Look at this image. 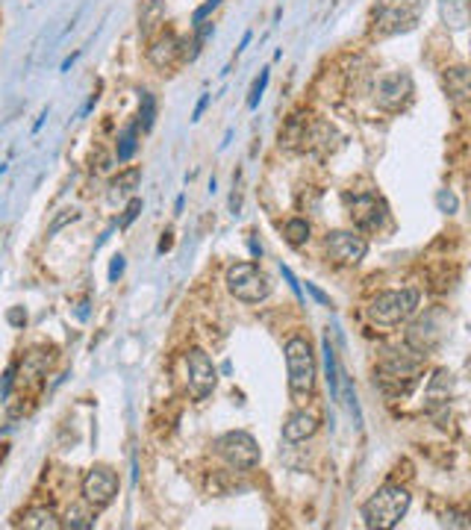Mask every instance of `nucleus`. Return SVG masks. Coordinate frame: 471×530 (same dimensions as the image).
<instances>
[{
  "mask_svg": "<svg viewBox=\"0 0 471 530\" xmlns=\"http://www.w3.org/2000/svg\"><path fill=\"white\" fill-rule=\"evenodd\" d=\"M421 295L416 289H389V292H380L368 304V321L383 331H395V327L406 324L418 310Z\"/></svg>",
  "mask_w": 471,
  "mask_h": 530,
  "instance_id": "nucleus-2",
  "label": "nucleus"
},
{
  "mask_svg": "<svg viewBox=\"0 0 471 530\" xmlns=\"http://www.w3.org/2000/svg\"><path fill=\"white\" fill-rule=\"evenodd\" d=\"M154 121H156V97L151 92H142V100H139V118H135V124H139V130H154Z\"/></svg>",
  "mask_w": 471,
  "mask_h": 530,
  "instance_id": "nucleus-22",
  "label": "nucleus"
},
{
  "mask_svg": "<svg viewBox=\"0 0 471 530\" xmlns=\"http://www.w3.org/2000/svg\"><path fill=\"white\" fill-rule=\"evenodd\" d=\"M410 504L413 495L398 484H386L380 486L375 495H368V501L363 504V525L371 530H389V527H398L401 519L410 513Z\"/></svg>",
  "mask_w": 471,
  "mask_h": 530,
  "instance_id": "nucleus-1",
  "label": "nucleus"
},
{
  "mask_svg": "<svg viewBox=\"0 0 471 530\" xmlns=\"http://www.w3.org/2000/svg\"><path fill=\"white\" fill-rule=\"evenodd\" d=\"M142 209H145V204H142V198H130V204H127V209H124V216H121V227H130L135 219L142 216Z\"/></svg>",
  "mask_w": 471,
  "mask_h": 530,
  "instance_id": "nucleus-26",
  "label": "nucleus"
},
{
  "mask_svg": "<svg viewBox=\"0 0 471 530\" xmlns=\"http://www.w3.org/2000/svg\"><path fill=\"white\" fill-rule=\"evenodd\" d=\"M118 474L109 469V465H95L92 472H85L83 477V501L95 510L109 507L118 498Z\"/></svg>",
  "mask_w": 471,
  "mask_h": 530,
  "instance_id": "nucleus-9",
  "label": "nucleus"
},
{
  "mask_svg": "<svg viewBox=\"0 0 471 530\" xmlns=\"http://www.w3.org/2000/svg\"><path fill=\"white\" fill-rule=\"evenodd\" d=\"M316 431H318V419L313 413H306V410H295L289 419H286V424H283V439L286 442H306V439H313L316 436Z\"/></svg>",
  "mask_w": 471,
  "mask_h": 530,
  "instance_id": "nucleus-15",
  "label": "nucleus"
},
{
  "mask_svg": "<svg viewBox=\"0 0 471 530\" xmlns=\"http://www.w3.org/2000/svg\"><path fill=\"white\" fill-rule=\"evenodd\" d=\"M448 312L442 307H430L427 312H421L418 319H413V324L406 327L404 342L418 357H430L433 351H439V345L448 336Z\"/></svg>",
  "mask_w": 471,
  "mask_h": 530,
  "instance_id": "nucleus-4",
  "label": "nucleus"
},
{
  "mask_svg": "<svg viewBox=\"0 0 471 530\" xmlns=\"http://www.w3.org/2000/svg\"><path fill=\"white\" fill-rule=\"evenodd\" d=\"M6 174V166H0V177H4Z\"/></svg>",
  "mask_w": 471,
  "mask_h": 530,
  "instance_id": "nucleus-37",
  "label": "nucleus"
},
{
  "mask_svg": "<svg viewBox=\"0 0 471 530\" xmlns=\"http://www.w3.org/2000/svg\"><path fill=\"white\" fill-rule=\"evenodd\" d=\"M221 6V0H206L204 6H197L195 9V15H192V27H197V24H204V21H209V15Z\"/></svg>",
  "mask_w": 471,
  "mask_h": 530,
  "instance_id": "nucleus-27",
  "label": "nucleus"
},
{
  "mask_svg": "<svg viewBox=\"0 0 471 530\" xmlns=\"http://www.w3.org/2000/svg\"><path fill=\"white\" fill-rule=\"evenodd\" d=\"M436 207L445 216H454V212L460 209V200H456V195L448 192V189H442V192H436Z\"/></svg>",
  "mask_w": 471,
  "mask_h": 530,
  "instance_id": "nucleus-25",
  "label": "nucleus"
},
{
  "mask_svg": "<svg viewBox=\"0 0 471 530\" xmlns=\"http://www.w3.org/2000/svg\"><path fill=\"white\" fill-rule=\"evenodd\" d=\"M135 148H139V124L133 121V124H127V127H124V133L118 136V150H115L118 162L133 159Z\"/></svg>",
  "mask_w": 471,
  "mask_h": 530,
  "instance_id": "nucleus-21",
  "label": "nucleus"
},
{
  "mask_svg": "<svg viewBox=\"0 0 471 530\" xmlns=\"http://www.w3.org/2000/svg\"><path fill=\"white\" fill-rule=\"evenodd\" d=\"M286 374H289V392L297 398V401H306L313 398L316 392V377H318V369H316V353L309 348V342L304 336H292L286 348Z\"/></svg>",
  "mask_w": 471,
  "mask_h": 530,
  "instance_id": "nucleus-3",
  "label": "nucleus"
},
{
  "mask_svg": "<svg viewBox=\"0 0 471 530\" xmlns=\"http://www.w3.org/2000/svg\"><path fill=\"white\" fill-rule=\"evenodd\" d=\"M21 527H27V530H59L62 522L56 519V513H54V510H47V507H33V510L24 513Z\"/></svg>",
  "mask_w": 471,
  "mask_h": 530,
  "instance_id": "nucleus-19",
  "label": "nucleus"
},
{
  "mask_svg": "<svg viewBox=\"0 0 471 530\" xmlns=\"http://www.w3.org/2000/svg\"><path fill=\"white\" fill-rule=\"evenodd\" d=\"M9 386H12V369L4 374V383H0V395H4V398L9 395Z\"/></svg>",
  "mask_w": 471,
  "mask_h": 530,
  "instance_id": "nucleus-35",
  "label": "nucleus"
},
{
  "mask_svg": "<svg viewBox=\"0 0 471 530\" xmlns=\"http://www.w3.org/2000/svg\"><path fill=\"white\" fill-rule=\"evenodd\" d=\"M185 369H189V392L195 401H204L213 395V389L218 383V369L204 348H192L185 353Z\"/></svg>",
  "mask_w": 471,
  "mask_h": 530,
  "instance_id": "nucleus-10",
  "label": "nucleus"
},
{
  "mask_svg": "<svg viewBox=\"0 0 471 530\" xmlns=\"http://www.w3.org/2000/svg\"><path fill=\"white\" fill-rule=\"evenodd\" d=\"M80 219V209H62V216L51 224V227H47V236H54V233H59L62 230V227H65V224H71V221H77Z\"/></svg>",
  "mask_w": 471,
  "mask_h": 530,
  "instance_id": "nucleus-28",
  "label": "nucleus"
},
{
  "mask_svg": "<svg viewBox=\"0 0 471 530\" xmlns=\"http://www.w3.org/2000/svg\"><path fill=\"white\" fill-rule=\"evenodd\" d=\"M421 365H425V357H418V353L392 351L386 357V362L377 369V381L389 395H406L418 383Z\"/></svg>",
  "mask_w": 471,
  "mask_h": 530,
  "instance_id": "nucleus-6",
  "label": "nucleus"
},
{
  "mask_svg": "<svg viewBox=\"0 0 471 530\" xmlns=\"http://www.w3.org/2000/svg\"><path fill=\"white\" fill-rule=\"evenodd\" d=\"M445 525H454V527H468V522H463L460 513H448L445 515Z\"/></svg>",
  "mask_w": 471,
  "mask_h": 530,
  "instance_id": "nucleus-34",
  "label": "nucleus"
},
{
  "mask_svg": "<svg viewBox=\"0 0 471 530\" xmlns=\"http://www.w3.org/2000/svg\"><path fill=\"white\" fill-rule=\"evenodd\" d=\"M251 39H254V33H251V30H247V33L242 36V42H239V47H236V56H239V54H242V50H245L247 45H251Z\"/></svg>",
  "mask_w": 471,
  "mask_h": 530,
  "instance_id": "nucleus-36",
  "label": "nucleus"
},
{
  "mask_svg": "<svg viewBox=\"0 0 471 530\" xmlns=\"http://www.w3.org/2000/svg\"><path fill=\"white\" fill-rule=\"evenodd\" d=\"M325 254L336 265H356L366 260L368 242L366 236H359L354 230H333L325 236Z\"/></svg>",
  "mask_w": 471,
  "mask_h": 530,
  "instance_id": "nucleus-12",
  "label": "nucleus"
},
{
  "mask_svg": "<svg viewBox=\"0 0 471 530\" xmlns=\"http://www.w3.org/2000/svg\"><path fill=\"white\" fill-rule=\"evenodd\" d=\"M425 0H383L377 12L380 33H406L418 24Z\"/></svg>",
  "mask_w": 471,
  "mask_h": 530,
  "instance_id": "nucleus-11",
  "label": "nucleus"
},
{
  "mask_svg": "<svg viewBox=\"0 0 471 530\" xmlns=\"http://www.w3.org/2000/svg\"><path fill=\"white\" fill-rule=\"evenodd\" d=\"M351 219L356 221V227L363 230H380L383 221L389 219V209L383 204V198L377 195H363V198H354V207H351Z\"/></svg>",
  "mask_w": 471,
  "mask_h": 530,
  "instance_id": "nucleus-13",
  "label": "nucleus"
},
{
  "mask_svg": "<svg viewBox=\"0 0 471 530\" xmlns=\"http://www.w3.org/2000/svg\"><path fill=\"white\" fill-rule=\"evenodd\" d=\"M6 321H9L12 327H24V324H27V312H24V307L9 310V312H6Z\"/></svg>",
  "mask_w": 471,
  "mask_h": 530,
  "instance_id": "nucleus-31",
  "label": "nucleus"
},
{
  "mask_svg": "<svg viewBox=\"0 0 471 530\" xmlns=\"http://www.w3.org/2000/svg\"><path fill=\"white\" fill-rule=\"evenodd\" d=\"M286 242L292 245V248H301V245H306L309 242V221L306 219H292V221H286Z\"/></svg>",
  "mask_w": 471,
  "mask_h": 530,
  "instance_id": "nucleus-23",
  "label": "nucleus"
},
{
  "mask_svg": "<svg viewBox=\"0 0 471 530\" xmlns=\"http://www.w3.org/2000/svg\"><path fill=\"white\" fill-rule=\"evenodd\" d=\"M268 80H271V71L263 68V71H259V77L254 80V86H251V95H247V109H256L259 107V100H263L266 88H268Z\"/></svg>",
  "mask_w": 471,
  "mask_h": 530,
  "instance_id": "nucleus-24",
  "label": "nucleus"
},
{
  "mask_svg": "<svg viewBox=\"0 0 471 530\" xmlns=\"http://www.w3.org/2000/svg\"><path fill=\"white\" fill-rule=\"evenodd\" d=\"M321 348H325V372H327V386H330V398L339 401V365H336V351H333L330 339H321Z\"/></svg>",
  "mask_w": 471,
  "mask_h": 530,
  "instance_id": "nucleus-20",
  "label": "nucleus"
},
{
  "mask_svg": "<svg viewBox=\"0 0 471 530\" xmlns=\"http://www.w3.org/2000/svg\"><path fill=\"white\" fill-rule=\"evenodd\" d=\"M227 292L242 301V304H263V301L271 295V277L259 269L254 262H233L227 274H225Z\"/></svg>",
  "mask_w": 471,
  "mask_h": 530,
  "instance_id": "nucleus-5",
  "label": "nucleus"
},
{
  "mask_svg": "<svg viewBox=\"0 0 471 530\" xmlns=\"http://www.w3.org/2000/svg\"><path fill=\"white\" fill-rule=\"evenodd\" d=\"M215 454L236 472H251L263 460L256 439L247 431H227L215 439Z\"/></svg>",
  "mask_w": 471,
  "mask_h": 530,
  "instance_id": "nucleus-7",
  "label": "nucleus"
},
{
  "mask_svg": "<svg viewBox=\"0 0 471 530\" xmlns=\"http://www.w3.org/2000/svg\"><path fill=\"white\" fill-rule=\"evenodd\" d=\"M147 59H151V66L159 68V71H168L175 68L180 59H185V50H183V42L177 39L175 33H165L163 39L154 42V47L147 50Z\"/></svg>",
  "mask_w": 471,
  "mask_h": 530,
  "instance_id": "nucleus-14",
  "label": "nucleus"
},
{
  "mask_svg": "<svg viewBox=\"0 0 471 530\" xmlns=\"http://www.w3.org/2000/svg\"><path fill=\"white\" fill-rule=\"evenodd\" d=\"M439 12H442V21H445V27H451V30H466V24H468V4L466 0H439Z\"/></svg>",
  "mask_w": 471,
  "mask_h": 530,
  "instance_id": "nucleus-17",
  "label": "nucleus"
},
{
  "mask_svg": "<svg viewBox=\"0 0 471 530\" xmlns=\"http://www.w3.org/2000/svg\"><path fill=\"white\" fill-rule=\"evenodd\" d=\"M280 271H283V277H286V283L292 286V292L297 295V301H301V304H304V289H301V283H297V280H295V274H292V269H289V265H280Z\"/></svg>",
  "mask_w": 471,
  "mask_h": 530,
  "instance_id": "nucleus-29",
  "label": "nucleus"
},
{
  "mask_svg": "<svg viewBox=\"0 0 471 530\" xmlns=\"http://www.w3.org/2000/svg\"><path fill=\"white\" fill-rule=\"evenodd\" d=\"M209 97H213V95H201V100H197V107H195V112H192V121H201L204 109L209 107Z\"/></svg>",
  "mask_w": 471,
  "mask_h": 530,
  "instance_id": "nucleus-33",
  "label": "nucleus"
},
{
  "mask_svg": "<svg viewBox=\"0 0 471 530\" xmlns=\"http://www.w3.org/2000/svg\"><path fill=\"white\" fill-rule=\"evenodd\" d=\"M413 95H416V86L406 71L380 74L377 83H375V104L383 112H401L413 100Z\"/></svg>",
  "mask_w": 471,
  "mask_h": 530,
  "instance_id": "nucleus-8",
  "label": "nucleus"
},
{
  "mask_svg": "<svg viewBox=\"0 0 471 530\" xmlns=\"http://www.w3.org/2000/svg\"><path fill=\"white\" fill-rule=\"evenodd\" d=\"M445 92L451 95L454 104H463V100L468 97V68L466 66L445 71Z\"/></svg>",
  "mask_w": 471,
  "mask_h": 530,
  "instance_id": "nucleus-18",
  "label": "nucleus"
},
{
  "mask_svg": "<svg viewBox=\"0 0 471 530\" xmlns=\"http://www.w3.org/2000/svg\"><path fill=\"white\" fill-rule=\"evenodd\" d=\"M306 292H309V295H313V298L318 301V304H325V307L330 304V298H327L325 292H321V289H318L316 283H306Z\"/></svg>",
  "mask_w": 471,
  "mask_h": 530,
  "instance_id": "nucleus-32",
  "label": "nucleus"
},
{
  "mask_svg": "<svg viewBox=\"0 0 471 530\" xmlns=\"http://www.w3.org/2000/svg\"><path fill=\"white\" fill-rule=\"evenodd\" d=\"M139 183H142V168L139 166H133V168H127V171H121L113 183H109V200L113 204H118V200H127V198H133L135 195V189H139Z\"/></svg>",
  "mask_w": 471,
  "mask_h": 530,
  "instance_id": "nucleus-16",
  "label": "nucleus"
},
{
  "mask_svg": "<svg viewBox=\"0 0 471 530\" xmlns=\"http://www.w3.org/2000/svg\"><path fill=\"white\" fill-rule=\"evenodd\" d=\"M124 265H127V262H124V257H121V254H115V257H113V262H109V283H115L118 277L124 274Z\"/></svg>",
  "mask_w": 471,
  "mask_h": 530,
  "instance_id": "nucleus-30",
  "label": "nucleus"
}]
</instances>
